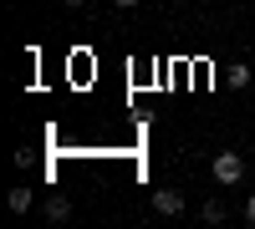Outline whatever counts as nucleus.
Wrapping results in <instances>:
<instances>
[{
	"mask_svg": "<svg viewBox=\"0 0 255 229\" xmlns=\"http://www.w3.org/2000/svg\"><path fill=\"white\" fill-rule=\"evenodd\" d=\"M209 168H215V183H225V189H230V183L245 178V158H240V153H215Z\"/></svg>",
	"mask_w": 255,
	"mask_h": 229,
	"instance_id": "1",
	"label": "nucleus"
},
{
	"mask_svg": "<svg viewBox=\"0 0 255 229\" xmlns=\"http://www.w3.org/2000/svg\"><path fill=\"white\" fill-rule=\"evenodd\" d=\"M153 209H158L163 219H174V214H184V194H179V189H158V194H153Z\"/></svg>",
	"mask_w": 255,
	"mask_h": 229,
	"instance_id": "2",
	"label": "nucleus"
},
{
	"mask_svg": "<svg viewBox=\"0 0 255 229\" xmlns=\"http://www.w3.org/2000/svg\"><path fill=\"white\" fill-rule=\"evenodd\" d=\"M46 219H56V224H61V219H72V204H67V194H51V199H46Z\"/></svg>",
	"mask_w": 255,
	"mask_h": 229,
	"instance_id": "3",
	"label": "nucleus"
},
{
	"mask_svg": "<svg viewBox=\"0 0 255 229\" xmlns=\"http://www.w3.org/2000/svg\"><path fill=\"white\" fill-rule=\"evenodd\" d=\"M5 204H10V214H26V209H31V189H10Z\"/></svg>",
	"mask_w": 255,
	"mask_h": 229,
	"instance_id": "4",
	"label": "nucleus"
},
{
	"mask_svg": "<svg viewBox=\"0 0 255 229\" xmlns=\"http://www.w3.org/2000/svg\"><path fill=\"white\" fill-rule=\"evenodd\" d=\"M225 81H230L235 92H240V87H250V67H230V72H225Z\"/></svg>",
	"mask_w": 255,
	"mask_h": 229,
	"instance_id": "5",
	"label": "nucleus"
},
{
	"mask_svg": "<svg viewBox=\"0 0 255 229\" xmlns=\"http://www.w3.org/2000/svg\"><path fill=\"white\" fill-rule=\"evenodd\" d=\"M204 224H225V204H220V199L204 204Z\"/></svg>",
	"mask_w": 255,
	"mask_h": 229,
	"instance_id": "6",
	"label": "nucleus"
},
{
	"mask_svg": "<svg viewBox=\"0 0 255 229\" xmlns=\"http://www.w3.org/2000/svg\"><path fill=\"white\" fill-rule=\"evenodd\" d=\"M245 224L255 229V194H250V204H245Z\"/></svg>",
	"mask_w": 255,
	"mask_h": 229,
	"instance_id": "7",
	"label": "nucleus"
},
{
	"mask_svg": "<svg viewBox=\"0 0 255 229\" xmlns=\"http://www.w3.org/2000/svg\"><path fill=\"white\" fill-rule=\"evenodd\" d=\"M113 5H123V10H133V5H138V0H113Z\"/></svg>",
	"mask_w": 255,
	"mask_h": 229,
	"instance_id": "8",
	"label": "nucleus"
},
{
	"mask_svg": "<svg viewBox=\"0 0 255 229\" xmlns=\"http://www.w3.org/2000/svg\"><path fill=\"white\" fill-rule=\"evenodd\" d=\"M67 5H87V0H67Z\"/></svg>",
	"mask_w": 255,
	"mask_h": 229,
	"instance_id": "9",
	"label": "nucleus"
}]
</instances>
